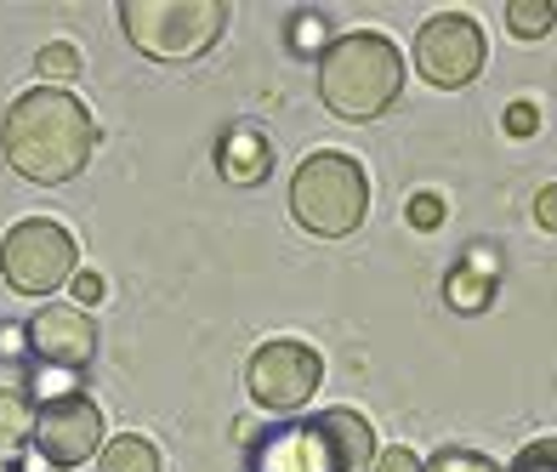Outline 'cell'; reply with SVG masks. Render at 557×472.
<instances>
[{
  "instance_id": "1",
  "label": "cell",
  "mask_w": 557,
  "mask_h": 472,
  "mask_svg": "<svg viewBox=\"0 0 557 472\" xmlns=\"http://www.w3.org/2000/svg\"><path fill=\"white\" fill-rule=\"evenodd\" d=\"M0 148H7V165L17 177L46 183V188L69 183L74 171H86L91 148H97L91 109L74 91L35 86L7 109V120H0Z\"/></svg>"
},
{
  "instance_id": "2",
  "label": "cell",
  "mask_w": 557,
  "mask_h": 472,
  "mask_svg": "<svg viewBox=\"0 0 557 472\" xmlns=\"http://www.w3.org/2000/svg\"><path fill=\"white\" fill-rule=\"evenodd\" d=\"M404 91V52L382 29H359L324 46L319 58V103L347 126L387 114Z\"/></svg>"
},
{
  "instance_id": "3",
  "label": "cell",
  "mask_w": 557,
  "mask_h": 472,
  "mask_svg": "<svg viewBox=\"0 0 557 472\" xmlns=\"http://www.w3.org/2000/svg\"><path fill=\"white\" fill-rule=\"evenodd\" d=\"M375 433L352 410H319L313 421L268 438L257 450V472H364L375 467Z\"/></svg>"
},
{
  "instance_id": "4",
  "label": "cell",
  "mask_w": 557,
  "mask_h": 472,
  "mask_svg": "<svg viewBox=\"0 0 557 472\" xmlns=\"http://www.w3.org/2000/svg\"><path fill=\"white\" fill-rule=\"evenodd\" d=\"M370 211V177L352 154H308L290 177V216L319 239H342Z\"/></svg>"
},
{
  "instance_id": "5",
  "label": "cell",
  "mask_w": 557,
  "mask_h": 472,
  "mask_svg": "<svg viewBox=\"0 0 557 472\" xmlns=\"http://www.w3.org/2000/svg\"><path fill=\"white\" fill-rule=\"evenodd\" d=\"M125 40L154 63H188L211 52L227 29L222 0H125L120 7Z\"/></svg>"
},
{
  "instance_id": "6",
  "label": "cell",
  "mask_w": 557,
  "mask_h": 472,
  "mask_svg": "<svg viewBox=\"0 0 557 472\" xmlns=\"http://www.w3.org/2000/svg\"><path fill=\"white\" fill-rule=\"evenodd\" d=\"M74 234L52 216H23L17 228L0 239V273L17 296H52L58 285L74 280Z\"/></svg>"
},
{
  "instance_id": "7",
  "label": "cell",
  "mask_w": 557,
  "mask_h": 472,
  "mask_svg": "<svg viewBox=\"0 0 557 472\" xmlns=\"http://www.w3.org/2000/svg\"><path fill=\"white\" fill-rule=\"evenodd\" d=\"M319 382H324V359L296 336L262 341L245 364V387L257 399V410H268V415H296L319 393Z\"/></svg>"
},
{
  "instance_id": "8",
  "label": "cell",
  "mask_w": 557,
  "mask_h": 472,
  "mask_svg": "<svg viewBox=\"0 0 557 472\" xmlns=\"http://www.w3.org/2000/svg\"><path fill=\"white\" fill-rule=\"evenodd\" d=\"M416 69L421 80H433L438 91H461L484 69V29L467 12H438L421 23L416 35Z\"/></svg>"
},
{
  "instance_id": "9",
  "label": "cell",
  "mask_w": 557,
  "mask_h": 472,
  "mask_svg": "<svg viewBox=\"0 0 557 472\" xmlns=\"http://www.w3.org/2000/svg\"><path fill=\"white\" fill-rule=\"evenodd\" d=\"M35 450L46 467H86L97 450H103V410H97L86 393L63 405L35 410Z\"/></svg>"
},
{
  "instance_id": "10",
  "label": "cell",
  "mask_w": 557,
  "mask_h": 472,
  "mask_svg": "<svg viewBox=\"0 0 557 472\" xmlns=\"http://www.w3.org/2000/svg\"><path fill=\"white\" fill-rule=\"evenodd\" d=\"M29 353L40 364H58V370H81L97 353V331H91V313L86 308H40L29 319Z\"/></svg>"
},
{
  "instance_id": "11",
  "label": "cell",
  "mask_w": 557,
  "mask_h": 472,
  "mask_svg": "<svg viewBox=\"0 0 557 472\" xmlns=\"http://www.w3.org/2000/svg\"><path fill=\"white\" fill-rule=\"evenodd\" d=\"M216 171H222L227 183H239V188L262 183L268 171H273V142H268V132H262V126H227L222 142H216Z\"/></svg>"
},
{
  "instance_id": "12",
  "label": "cell",
  "mask_w": 557,
  "mask_h": 472,
  "mask_svg": "<svg viewBox=\"0 0 557 472\" xmlns=\"http://www.w3.org/2000/svg\"><path fill=\"white\" fill-rule=\"evenodd\" d=\"M97 467L103 472H160V450H154V438H143V433H120V438H103Z\"/></svg>"
},
{
  "instance_id": "13",
  "label": "cell",
  "mask_w": 557,
  "mask_h": 472,
  "mask_svg": "<svg viewBox=\"0 0 557 472\" xmlns=\"http://www.w3.org/2000/svg\"><path fill=\"white\" fill-rule=\"evenodd\" d=\"M444 296L455 313H484L490 296H495V273H478V268H455L444 280Z\"/></svg>"
},
{
  "instance_id": "14",
  "label": "cell",
  "mask_w": 557,
  "mask_h": 472,
  "mask_svg": "<svg viewBox=\"0 0 557 472\" xmlns=\"http://www.w3.org/2000/svg\"><path fill=\"white\" fill-rule=\"evenodd\" d=\"M23 438H35V410H29V393L0 387V450H17Z\"/></svg>"
},
{
  "instance_id": "15",
  "label": "cell",
  "mask_w": 557,
  "mask_h": 472,
  "mask_svg": "<svg viewBox=\"0 0 557 472\" xmlns=\"http://www.w3.org/2000/svg\"><path fill=\"white\" fill-rule=\"evenodd\" d=\"M29 399L46 405H63V399H81V370H58V364H35L29 376Z\"/></svg>"
},
{
  "instance_id": "16",
  "label": "cell",
  "mask_w": 557,
  "mask_h": 472,
  "mask_svg": "<svg viewBox=\"0 0 557 472\" xmlns=\"http://www.w3.org/2000/svg\"><path fill=\"white\" fill-rule=\"evenodd\" d=\"M552 23H557L552 0H506V29H512L518 40H541Z\"/></svg>"
},
{
  "instance_id": "17",
  "label": "cell",
  "mask_w": 557,
  "mask_h": 472,
  "mask_svg": "<svg viewBox=\"0 0 557 472\" xmlns=\"http://www.w3.org/2000/svg\"><path fill=\"white\" fill-rule=\"evenodd\" d=\"M35 74H40L46 86H58V91H63V80H81V52H74L69 40L40 46V52H35Z\"/></svg>"
},
{
  "instance_id": "18",
  "label": "cell",
  "mask_w": 557,
  "mask_h": 472,
  "mask_svg": "<svg viewBox=\"0 0 557 472\" xmlns=\"http://www.w3.org/2000/svg\"><path fill=\"white\" fill-rule=\"evenodd\" d=\"M285 35H290L296 58H324V46H331V23H324L319 12H296Z\"/></svg>"
},
{
  "instance_id": "19",
  "label": "cell",
  "mask_w": 557,
  "mask_h": 472,
  "mask_svg": "<svg viewBox=\"0 0 557 472\" xmlns=\"http://www.w3.org/2000/svg\"><path fill=\"white\" fill-rule=\"evenodd\" d=\"M421 472H500L490 456L478 450H461V444H449V450H438L433 461H421Z\"/></svg>"
},
{
  "instance_id": "20",
  "label": "cell",
  "mask_w": 557,
  "mask_h": 472,
  "mask_svg": "<svg viewBox=\"0 0 557 472\" xmlns=\"http://www.w3.org/2000/svg\"><path fill=\"white\" fill-rule=\"evenodd\" d=\"M506 472H557V438H535V444H523L518 461L506 467Z\"/></svg>"
},
{
  "instance_id": "21",
  "label": "cell",
  "mask_w": 557,
  "mask_h": 472,
  "mask_svg": "<svg viewBox=\"0 0 557 472\" xmlns=\"http://www.w3.org/2000/svg\"><path fill=\"white\" fill-rule=\"evenodd\" d=\"M404 216H410V228H421V234H433L438 222H444V200H438V194H416V200L404 206Z\"/></svg>"
},
{
  "instance_id": "22",
  "label": "cell",
  "mask_w": 557,
  "mask_h": 472,
  "mask_svg": "<svg viewBox=\"0 0 557 472\" xmlns=\"http://www.w3.org/2000/svg\"><path fill=\"white\" fill-rule=\"evenodd\" d=\"M74 308H97L103 302V273H91V268H74Z\"/></svg>"
},
{
  "instance_id": "23",
  "label": "cell",
  "mask_w": 557,
  "mask_h": 472,
  "mask_svg": "<svg viewBox=\"0 0 557 472\" xmlns=\"http://www.w3.org/2000/svg\"><path fill=\"white\" fill-rule=\"evenodd\" d=\"M375 472H421V456L410 450V444H393V450L375 456Z\"/></svg>"
},
{
  "instance_id": "24",
  "label": "cell",
  "mask_w": 557,
  "mask_h": 472,
  "mask_svg": "<svg viewBox=\"0 0 557 472\" xmlns=\"http://www.w3.org/2000/svg\"><path fill=\"white\" fill-rule=\"evenodd\" d=\"M535 126H541L535 103H512V109H506V132H512V137H535Z\"/></svg>"
},
{
  "instance_id": "25",
  "label": "cell",
  "mask_w": 557,
  "mask_h": 472,
  "mask_svg": "<svg viewBox=\"0 0 557 472\" xmlns=\"http://www.w3.org/2000/svg\"><path fill=\"white\" fill-rule=\"evenodd\" d=\"M0 359H29V325H0Z\"/></svg>"
},
{
  "instance_id": "26",
  "label": "cell",
  "mask_w": 557,
  "mask_h": 472,
  "mask_svg": "<svg viewBox=\"0 0 557 472\" xmlns=\"http://www.w3.org/2000/svg\"><path fill=\"white\" fill-rule=\"evenodd\" d=\"M535 222L557 234V183H546V188L535 194Z\"/></svg>"
}]
</instances>
